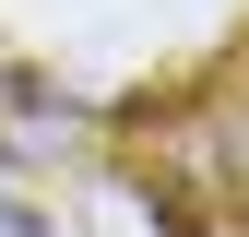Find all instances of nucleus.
<instances>
[{"label": "nucleus", "instance_id": "obj_1", "mask_svg": "<svg viewBox=\"0 0 249 237\" xmlns=\"http://www.w3.org/2000/svg\"><path fill=\"white\" fill-rule=\"evenodd\" d=\"M0 237H48V225H36V214H24V202H12V190H0Z\"/></svg>", "mask_w": 249, "mask_h": 237}]
</instances>
